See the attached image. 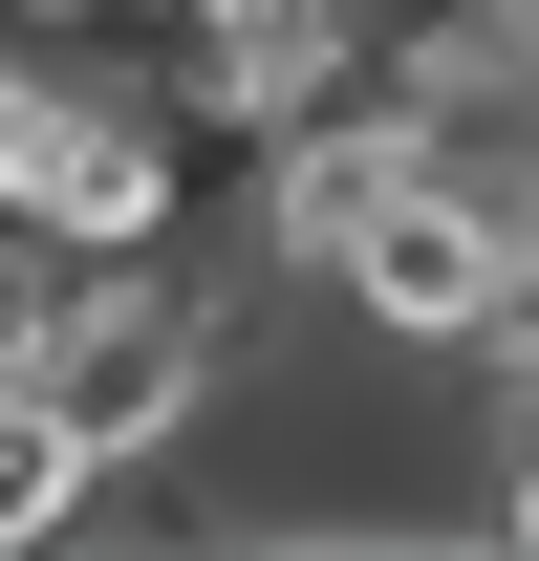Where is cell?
I'll return each mask as SVG.
<instances>
[{"mask_svg":"<svg viewBox=\"0 0 539 561\" xmlns=\"http://www.w3.org/2000/svg\"><path fill=\"white\" fill-rule=\"evenodd\" d=\"M44 389L87 411V454L130 476V454H173L195 432V389H216V324L173 302V280H130V260H87V302H66V346H44Z\"/></svg>","mask_w":539,"mask_h":561,"instance_id":"cell-1","label":"cell"},{"mask_svg":"<svg viewBox=\"0 0 539 561\" xmlns=\"http://www.w3.org/2000/svg\"><path fill=\"white\" fill-rule=\"evenodd\" d=\"M410 173H432V108H410V87H324V108L280 130V173H260V238L302 280H345V238H367Z\"/></svg>","mask_w":539,"mask_h":561,"instance_id":"cell-2","label":"cell"},{"mask_svg":"<svg viewBox=\"0 0 539 561\" xmlns=\"http://www.w3.org/2000/svg\"><path fill=\"white\" fill-rule=\"evenodd\" d=\"M44 238H87V260H151V238H173V130H130V108H108V87H87V130H66V173H44Z\"/></svg>","mask_w":539,"mask_h":561,"instance_id":"cell-3","label":"cell"},{"mask_svg":"<svg viewBox=\"0 0 539 561\" xmlns=\"http://www.w3.org/2000/svg\"><path fill=\"white\" fill-rule=\"evenodd\" d=\"M87 476H108V454H87V411L44 389V367H0V540H66Z\"/></svg>","mask_w":539,"mask_h":561,"instance_id":"cell-4","label":"cell"},{"mask_svg":"<svg viewBox=\"0 0 539 561\" xmlns=\"http://www.w3.org/2000/svg\"><path fill=\"white\" fill-rule=\"evenodd\" d=\"M66 130H87V87L44 66V44H0V216H22L44 173H66Z\"/></svg>","mask_w":539,"mask_h":561,"instance_id":"cell-5","label":"cell"},{"mask_svg":"<svg viewBox=\"0 0 539 561\" xmlns=\"http://www.w3.org/2000/svg\"><path fill=\"white\" fill-rule=\"evenodd\" d=\"M518 540H539V454H518Z\"/></svg>","mask_w":539,"mask_h":561,"instance_id":"cell-6","label":"cell"},{"mask_svg":"<svg viewBox=\"0 0 539 561\" xmlns=\"http://www.w3.org/2000/svg\"><path fill=\"white\" fill-rule=\"evenodd\" d=\"M22 22H87V0H22Z\"/></svg>","mask_w":539,"mask_h":561,"instance_id":"cell-7","label":"cell"}]
</instances>
